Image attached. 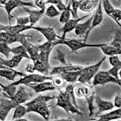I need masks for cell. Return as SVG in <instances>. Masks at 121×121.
I'll use <instances>...</instances> for the list:
<instances>
[{
	"label": "cell",
	"instance_id": "cell-4",
	"mask_svg": "<svg viewBox=\"0 0 121 121\" xmlns=\"http://www.w3.org/2000/svg\"><path fill=\"white\" fill-rule=\"evenodd\" d=\"M106 60V56L102 58L99 61H98L95 64L89 65V66H83L81 70V73L78 79V81L81 83L89 84L91 81L93 79L95 74L99 70L102 65Z\"/></svg>",
	"mask_w": 121,
	"mask_h": 121
},
{
	"label": "cell",
	"instance_id": "cell-47",
	"mask_svg": "<svg viewBox=\"0 0 121 121\" xmlns=\"http://www.w3.org/2000/svg\"><path fill=\"white\" fill-rule=\"evenodd\" d=\"M55 120H60V121H70L73 120V119L71 118H57L55 119Z\"/></svg>",
	"mask_w": 121,
	"mask_h": 121
},
{
	"label": "cell",
	"instance_id": "cell-19",
	"mask_svg": "<svg viewBox=\"0 0 121 121\" xmlns=\"http://www.w3.org/2000/svg\"><path fill=\"white\" fill-rule=\"evenodd\" d=\"M25 73L15 70L12 68H0V77L7 81H14L17 77L24 76Z\"/></svg>",
	"mask_w": 121,
	"mask_h": 121
},
{
	"label": "cell",
	"instance_id": "cell-25",
	"mask_svg": "<svg viewBox=\"0 0 121 121\" xmlns=\"http://www.w3.org/2000/svg\"><path fill=\"white\" fill-rule=\"evenodd\" d=\"M33 65H34V71H37L40 74H42V75H49V70H50L51 67L46 65L41 60L38 59V60L33 61Z\"/></svg>",
	"mask_w": 121,
	"mask_h": 121
},
{
	"label": "cell",
	"instance_id": "cell-33",
	"mask_svg": "<svg viewBox=\"0 0 121 121\" xmlns=\"http://www.w3.org/2000/svg\"><path fill=\"white\" fill-rule=\"evenodd\" d=\"M108 16L109 17H111L115 23H117V25L120 27L121 24H120V20H121V9H115L114 8L111 13L108 15Z\"/></svg>",
	"mask_w": 121,
	"mask_h": 121
},
{
	"label": "cell",
	"instance_id": "cell-40",
	"mask_svg": "<svg viewBox=\"0 0 121 121\" xmlns=\"http://www.w3.org/2000/svg\"><path fill=\"white\" fill-rule=\"evenodd\" d=\"M101 3H102V9L104 10L105 13L108 15L111 13V11L114 9L113 5L111 4L109 0H101Z\"/></svg>",
	"mask_w": 121,
	"mask_h": 121
},
{
	"label": "cell",
	"instance_id": "cell-1",
	"mask_svg": "<svg viewBox=\"0 0 121 121\" xmlns=\"http://www.w3.org/2000/svg\"><path fill=\"white\" fill-rule=\"evenodd\" d=\"M56 99L55 96L39 95L32 100L25 103L27 108V113L36 112L45 120H49L51 115L48 102Z\"/></svg>",
	"mask_w": 121,
	"mask_h": 121
},
{
	"label": "cell",
	"instance_id": "cell-36",
	"mask_svg": "<svg viewBox=\"0 0 121 121\" xmlns=\"http://www.w3.org/2000/svg\"><path fill=\"white\" fill-rule=\"evenodd\" d=\"M52 51V49H48V50H43V51H40L39 52V59L41 60L42 62H43L46 65H47L49 66H50L49 57H50Z\"/></svg>",
	"mask_w": 121,
	"mask_h": 121
},
{
	"label": "cell",
	"instance_id": "cell-46",
	"mask_svg": "<svg viewBox=\"0 0 121 121\" xmlns=\"http://www.w3.org/2000/svg\"><path fill=\"white\" fill-rule=\"evenodd\" d=\"M26 71L28 73H34V65L33 64H28L26 65Z\"/></svg>",
	"mask_w": 121,
	"mask_h": 121
},
{
	"label": "cell",
	"instance_id": "cell-28",
	"mask_svg": "<svg viewBox=\"0 0 121 121\" xmlns=\"http://www.w3.org/2000/svg\"><path fill=\"white\" fill-rule=\"evenodd\" d=\"M94 96H95V93L94 92L91 94L84 98L87 102V107H88V110H89V117H92L95 114L96 106L94 103Z\"/></svg>",
	"mask_w": 121,
	"mask_h": 121
},
{
	"label": "cell",
	"instance_id": "cell-16",
	"mask_svg": "<svg viewBox=\"0 0 121 121\" xmlns=\"http://www.w3.org/2000/svg\"><path fill=\"white\" fill-rule=\"evenodd\" d=\"M104 20V13H103V10H102V3H101V0L98 3V5L96 8V12L93 15L92 17V20H91V27L89 30V35H90L91 32L97 26L102 24Z\"/></svg>",
	"mask_w": 121,
	"mask_h": 121
},
{
	"label": "cell",
	"instance_id": "cell-38",
	"mask_svg": "<svg viewBox=\"0 0 121 121\" xmlns=\"http://www.w3.org/2000/svg\"><path fill=\"white\" fill-rule=\"evenodd\" d=\"M46 2H47V4H54L57 8V9L60 11V12L63 11L66 8V7H67V4L64 3L62 0H47Z\"/></svg>",
	"mask_w": 121,
	"mask_h": 121
},
{
	"label": "cell",
	"instance_id": "cell-3",
	"mask_svg": "<svg viewBox=\"0 0 121 121\" xmlns=\"http://www.w3.org/2000/svg\"><path fill=\"white\" fill-rule=\"evenodd\" d=\"M56 106L64 109L67 113L82 116V112L79 107H77L73 103L70 96L65 91H60L59 95L56 96Z\"/></svg>",
	"mask_w": 121,
	"mask_h": 121
},
{
	"label": "cell",
	"instance_id": "cell-18",
	"mask_svg": "<svg viewBox=\"0 0 121 121\" xmlns=\"http://www.w3.org/2000/svg\"><path fill=\"white\" fill-rule=\"evenodd\" d=\"M23 58L17 55H14L11 59H3L0 57V68L15 69L19 65Z\"/></svg>",
	"mask_w": 121,
	"mask_h": 121
},
{
	"label": "cell",
	"instance_id": "cell-12",
	"mask_svg": "<svg viewBox=\"0 0 121 121\" xmlns=\"http://www.w3.org/2000/svg\"><path fill=\"white\" fill-rule=\"evenodd\" d=\"M89 16V15H84L81 17L72 18V19L70 18L68 21H66L65 23L63 24V26L60 30L62 33V35L60 37L61 38H65L68 34H69V33H70L71 31L74 30L76 25L78 24L80 21H82L83 20H84L85 18L88 17Z\"/></svg>",
	"mask_w": 121,
	"mask_h": 121
},
{
	"label": "cell",
	"instance_id": "cell-35",
	"mask_svg": "<svg viewBox=\"0 0 121 121\" xmlns=\"http://www.w3.org/2000/svg\"><path fill=\"white\" fill-rule=\"evenodd\" d=\"M121 36H120V29L117 30L112 38V41L109 43V45H111L115 48L121 49Z\"/></svg>",
	"mask_w": 121,
	"mask_h": 121
},
{
	"label": "cell",
	"instance_id": "cell-49",
	"mask_svg": "<svg viewBox=\"0 0 121 121\" xmlns=\"http://www.w3.org/2000/svg\"><path fill=\"white\" fill-rule=\"evenodd\" d=\"M2 95V90L1 89V87H0V97H1Z\"/></svg>",
	"mask_w": 121,
	"mask_h": 121
},
{
	"label": "cell",
	"instance_id": "cell-20",
	"mask_svg": "<svg viewBox=\"0 0 121 121\" xmlns=\"http://www.w3.org/2000/svg\"><path fill=\"white\" fill-rule=\"evenodd\" d=\"M32 26L28 25V26H20V25H7V26H4L2 24H0V29L1 30L7 32V33H11V34H20V33H23L24 31L28 30L31 29Z\"/></svg>",
	"mask_w": 121,
	"mask_h": 121
},
{
	"label": "cell",
	"instance_id": "cell-44",
	"mask_svg": "<svg viewBox=\"0 0 121 121\" xmlns=\"http://www.w3.org/2000/svg\"><path fill=\"white\" fill-rule=\"evenodd\" d=\"M109 62L112 66H121V60L119 57V55L109 57Z\"/></svg>",
	"mask_w": 121,
	"mask_h": 121
},
{
	"label": "cell",
	"instance_id": "cell-11",
	"mask_svg": "<svg viewBox=\"0 0 121 121\" xmlns=\"http://www.w3.org/2000/svg\"><path fill=\"white\" fill-rule=\"evenodd\" d=\"M92 17L93 15H91L89 19L86 20V21L83 22V23H79L76 25L74 31L76 36H84V39L83 41L87 42L88 40V37H89V28L91 27V20H92Z\"/></svg>",
	"mask_w": 121,
	"mask_h": 121
},
{
	"label": "cell",
	"instance_id": "cell-13",
	"mask_svg": "<svg viewBox=\"0 0 121 121\" xmlns=\"http://www.w3.org/2000/svg\"><path fill=\"white\" fill-rule=\"evenodd\" d=\"M8 98L11 99L17 105V104H23L27 102L30 99V95L26 91L25 88L20 85L18 89L16 90L15 93L14 94V95Z\"/></svg>",
	"mask_w": 121,
	"mask_h": 121
},
{
	"label": "cell",
	"instance_id": "cell-48",
	"mask_svg": "<svg viewBox=\"0 0 121 121\" xmlns=\"http://www.w3.org/2000/svg\"><path fill=\"white\" fill-rule=\"evenodd\" d=\"M16 121H28L29 120L26 119V118H23V117H21V118H19V119H17L15 120Z\"/></svg>",
	"mask_w": 121,
	"mask_h": 121
},
{
	"label": "cell",
	"instance_id": "cell-41",
	"mask_svg": "<svg viewBox=\"0 0 121 121\" xmlns=\"http://www.w3.org/2000/svg\"><path fill=\"white\" fill-rule=\"evenodd\" d=\"M120 70H121V66H112V68L109 70H108L107 72L112 77H114L115 78H116L118 81H120V78L119 75Z\"/></svg>",
	"mask_w": 121,
	"mask_h": 121
},
{
	"label": "cell",
	"instance_id": "cell-23",
	"mask_svg": "<svg viewBox=\"0 0 121 121\" xmlns=\"http://www.w3.org/2000/svg\"><path fill=\"white\" fill-rule=\"evenodd\" d=\"M23 46H24V47L26 48L28 55L30 57V59L32 61H34L39 59V51L37 45L33 44V43L28 41V40H27Z\"/></svg>",
	"mask_w": 121,
	"mask_h": 121
},
{
	"label": "cell",
	"instance_id": "cell-21",
	"mask_svg": "<svg viewBox=\"0 0 121 121\" xmlns=\"http://www.w3.org/2000/svg\"><path fill=\"white\" fill-rule=\"evenodd\" d=\"M99 121H111L113 120H118L121 118V108H117L115 110L105 114H101L96 116Z\"/></svg>",
	"mask_w": 121,
	"mask_h": 121
},
{
	"label": "cell",
	"instance_id": "cell-9",
	"mask_svg": "<svg viewBox=\"0 0 121 121\" xmlns=\"http://www.w3.org/2000/svg\"><path fill=\"white\" fill-rule=\"evenodd\" d=\"M32 30L38 31L39 33L46 39L47 41L54 42L59 39V36L56 34L54 27L51 26H33L31 27Z\"/></svg>",
	"mask_w": 121,
	"mask_h": 121
},
{
	"label": "cell",
	"instance_id": "cell-5",
	"mask_svg": "<svg viewBox=\"0 0 121 121\" xmlns=\"http://www.w3.org/2000/svg\"><path fill=\"white\" fill-rule=\"evenodd\" d=\"M52 75H45L42 74H36L33 73L28 75H25L24 76H22L20 79L13 81V83L10 84L15 86L20 85H26L28 86L30 84L39 83L47 80H52Z\"/></svg>",
	"mask_w": 121,
	"mask_h": 121
},
{
	"label": "cell",
	"instance_id": "cell-53",
	"mask_svg": "<svg viewBox=\"0 0 121 121\" xmlns=\"http://www.w3.org/2000/svg\"><path fill=\"white\" fill-rule=\"evenodd\" d=\"M46 1H47V0H46Z\"/></svg>",
	"mask_w": 121,
	"mask_h": 121
},
{
	"label": "cell",
	"instance_id": "cell-29",
	"mask_svg": "<svg viewBox=\"0 0 121 121\" xmlns=\"http://www.w3.org/2000/svg\"><path fill=\"white\" fill-rule=\"evenodd\" d=\"M11 53H12L13 55H17V56H20L23 58L30 59V57L28 55L26 48L22 44L17 46L15 47L11 48Z\"/></svg>",
	"mask_w": 121,
	"mask_h": 121
},
{
	"label": "cell",
	"instance_id": "cell-15",
	"mask_svg": "<svg viewBox=\"0 0 121 121\" xmlns=\"http://www.w3.org/2000/svg\"><path fill=\"white\" fill-rule=\"evenodd\" d=\"M28 86L30 87L31 89H33L35 91V93H37V94L45 92L47 91L57 90V89L55 88V86H54L51 80H47V81H44L39 82V83L30 84Z\"/></svg>",
	"mask_w": 121,
	"mask_h": 121
},
{
	"label": "cell",
	"instance_id": "cell-50",
	"mask_svg": "<svg viewBox=\"0 0 121 121\" xmlns=\"http://www.w3.org/2000/svg\"><path fill=\"white\" fill-rule=\"evenodd\" d=\"M69 1H70V0H65V4H68V3L69 2Z\"/></svg>",
	"mask_w": 121,
	"mask_h": 121
},
{
	"label": "cell",
	"instance_id": "cell-6",
	"mask_svg": "<svg viewBox=\"0 0 121 121\" xmlns=\"http://www.w3.org/2000/svg\"><path fill=\"white\" fill-rule=\"evenodd\" d=\"M108 83H115L120 86V81L117 80L105 70H99L92 79V86L95 87L96 86H104Z\"/></svg>",
	"mask_w": 121,
	"mask_h": 121
},
{
	"label": "cell",
	"instance_id": "cell-24",
	"mask_svg": "<svg viewBox=\"0 0 121 121\" xmlns=\"http://www.w3.org/2000/svg\"><path fill=\"white\" fill-rule=\"evenodd\" d=\"M81 70L63 73L60 74L59 75H60L62 77V79L65 82H67L68 83H74L78 81V79L81 73Z\"/></svg>",
	"mask_w": 121,
	"mask_h": 121
},
{
	"label": "cell",
	"instance_id": "cell-8",
	"mask_svg": "<svg viewBox=\"0 0 121 121\" xmlns=\"http://www.w3.org/2000/svg\"><path fill=\"white\" fill-rule=\"evenodd\" d=\"M16 106L17 104L8 97L4 96L0 99V120H6L10 111Z\"/></svg>",
	"mask_w": 121,
	"mask_h": 121
},
{
	"label": "cell",
	"instance_id": "cell-37",
	"mask_svg": "<svg viewBox=\"0 0 121 121\" xmlns=\"http://www.w3.org/2000/svg\"><path fill=\"white\" fill-rule=\"evenodd\" d=\"M70 7H71V14L73 18L78 17V9H79V2L78 0H70Z\"/></svg>",
	"mask_w": 121,
	"mask_h": 121
},
{
	"label": "cell",
	"instance_id": "cell-7",
	"mask_svg": "<svg viewBox=\"0 0 121 121\" xmlns=\"http://www.w3.org/2000/svg\"><path fill=\"white\" fill-rule=\"evenodd\" d=\"M23 7L36 8L33 1L26 2V1H23V0H7V2L3 4V8L4 9L5 12L7 13L9 24H10L11 19L13 17V15H12L13 11L17 7Z\"/></svg>",
	"mask_w": 121,
	"mask_h": 121
},
{
	"label": "cell",
	"instance_id": "cell-45",
	"mask_svg": "<svg viewBox=\"0 0 121 121\" xmlns=\"http://www.w3.org/2000/svg\"><path fill=\"white\" fill-rule=\"evenodd\" d=\"M113 105L116 108H121V95L120 93H117L113 100Z\"/></svg>",
	"mask_w": 121,
	"mask_h": 121
},
{
	"label": "cell",
	"instance_id": "cell-34",
	"mask_svg": "<svg viewBox=\"0 0 121 121\" xmlns=\"http://www.w3.org/2000/svg\"><path fill=\"white\" fill-rule=\"evenodd\" d=\"M0 54L4 56L5 59H8L9 54H11V48L9 47V44L3 41H0Z\"/></svg>",
	"mask_w": 121,
	"mask_h": 121
},
{
	"label": "cell",
	"instance_id": "cell-39",
	"mask_svg": "<svg viewBox=\"0 0 121 121\" xmlns=\"http://www.w3.org/2000/svg\"><path fill=\"white\" fill-rule=\"evenodd\" d=\"M51 81H52V83L54 84V86H55V88L57 89H60L62 87H63L64 85H65V82L62 79V77L60 75H57V76L52 75V78Z\"/></svg>",
	"mask_w": 121,
	"mask_h": 121
},
{
	"label": "cell",
	"instance_id": "cell-27",
	"mask_svg": "<svg viewBox=\"0 0 121 121\" xmlns=\"http://www.w3.org/2000/svg\"><path fill=\"white\" fill-rule=\"evenodd\" d=\"M14 109L15 110L12 117V120H15L17 119L23 117L27 114V108L25 104H17Z\"/></svg>",
	"mask_w": 121,
	"mask_h": 121
},
{
	"label": "cell",
	"instance_id": "cell-52",
	"mask_svg": "<svg viewBox=\"0 0 121 121\" xmlns=\"http://www.w3.org/2000/svg\"><path fill=\"white\" fill-rule=\"evenodd\" d=\"M0 30H1V29H0Z\"/></svg>",
	"mask_w": 121,
	"mask_h": 121
},
{
	"label": "cell",
	"instance_id": "cell-10",
	"mask_svg": "<svg viewBox=\"0 0 121 121\" xmlns=\"http://www.w3.org/2000/svg\"><path fill=\"white\" fill-rule=\"evenodd\" d=\"M94 103L97 111L95 112L96 115L98 116L104 112H107L114 108L113 103L110 101H107L102 99L98 94H95L94 96Z\"/></svg>",
	"mask_w": 121,
	"mask_h": 121
},
{
	"label": "cell",
	"instance_id": "cell-26",
	"mask_svg": "<svg viewBox=\"0 0 121 121\" xmlns=\"http://www.w3.org/2000/svg\"><path fill=\"white\" fill-rule=\"evenodd\" d=\"M99 49H100L102 50V52L104 53V54L106 57L107 56L110 57L113 55H120L121 54V49L109 45V43H103Z\"/></svg>",
	"mask_w": 121,
	"mask_h": 121
},
{
	"label": "cell",
	"instance_id": "cell-14",
	"mask_svg": "<svg viewBox=\"0 0 121 121\" xmlns=\"http://www.w3.org/2000/svg\"><path fill=\"white\" fill-rule=\"evenodd\" d=\"M83 68V66H82V65L65 64L64 65H62V66H58V67H54V68H50L49 75H60L61 73H66V72L80 70Z\"/></svg>",
	"mask_w": 121,
	"mask_h": 121
},
{
	"label": "cell",
	"instance_id": "cell-42",
	"mask_svg": "<svg viewBox=\"0 0 121 121\" xmlns=\"http://www.w3.org/2000/svg\"><path fill=\"white\" fill-rule=\"evenodd\" d=\"M16 24L20 26H28L30 25V19L28 15L16 17Z\"/></svg>",
	"mask_w": 121,
	"mask_h": 121
},
{
	"label": "cell",
	"instance_id": "cell-51",
	"mask_svg": "<svg viewBox=\"0 0 121 121\" xmlns=\"http://www.w3.org/2000/svg\"><path fill=\"white\" fill-rule=\"evenodd\" d=\"M0 41H1V40H0Z\"/></svg>",
	"mask_w": 121,
	"mask_h": 121
},
{
	"label": "cell",
	"instance_id": "cell-17",
	"mask_svg": "<svg viewBox=\"0 0 121 121\" xmlns=\"http://www.w3.org/2000/svg\"><path fill=\"white\" fill-rule=\"evenodd\" d=\"M22 8L28 14L30 19V25L32 26H35L44 15V11L40 9H29L27 7H23Z\"/></svg>",
	"mask_w": 121,
	"mask_h": 121
},
{
	"label": "cell",
	"instance_id": "cell-31",
	"mask_svg": "<svg viewBox=\"0 0 121 121\" xmlns=\"http://www.w3.org/2000/svg\"><path fill=\"white\" fill-rule=\"evenodd\" d=\"M60 13L61 12H60L54 4H49L44 11V15L49 18H54L59 17Z\"/></svg>",
	"mask_w": 121,
	"mask_h": 121
},
{
	"label": "cell",
	"instance_id": "cell-2",
	"mask_svg": "<svg viewBox=\"0 0 121 121\" xmlns=\"http://www.w3.org/2000/svg\"><path fill=\"white\" fill-rule=\"evenodd\" d=\"M58 44H62L67 46L72 52L75 53L85 48H99L103 43H88L87 42L84 41L83 40L75 39H67V38H61L60 36L59 39L53 42L54 47Z\"/></svg>",
	"mask_w": 121,
	"mask_h": 121
},
{
	"label": "cell",
	"instance_id": "cell-43",
	"mask_svg": "<svg viewBox=\"0 0 121 121\" xmlns=\"http://www.w3.org/2000/svg\"><path fill=\"white\" fill-rule=\"evenodd\" d=\"M33 2H34L36 8H38L42 11H45V9L47 8L46 7V6H47L46 0H34Z\"/></svg>",
	"mask_w": 121,
	"mask_h": 121
},
{
	"label": "cell",
	"instance_id": "cell-32",
	"mask_svg": "<svg viewBox=\"0 0 121 121\" xmlns=\"http://www.w3.org/2000/svg\"><path fill=\"white\" fill-rule=\"evenodd\" d=\"M74 87H75V85H73V83H68V85L65 86L64 91L70 96L73 103L77 107H79L78 104H77V102H76V96H75V94H74Z\"/></svg>",
	"mask_w": 121,
	"mask_h": 121
},
{
	"label": "cell",
	"instance_id": "cell-22",
	"mask_svg": "<svg viewBox=\"0 0 121 121\" xmlns=\"http://www.w3.org/2000/svg\"><path fill=\"white\" fill-rule=\"evenodd\" d=\"M100 0H78L79 9L82 12L89 13L96 8Z\"/></svg>",
	"mask_w": 121,
	"mask_h": 121
},
{
	"label": "cell",
	"instance_id": "cell-30",
	"mask_svg": "<svg viewBox=\"0 0 121 121\" xmlns=\"http://www.w3.org/2000/svg\"><path fill=\"white\" fill-rule=\"evenodd\" d=\"M72 15L71 14V7H70V2L67 4V7L66 8L62 11L60 15V18H59V22L62 24H64L66 21H68L69 19H70V16Z\"/></svg>",
	"mask_w": 121,
	"mask_h": 121
}]
</instances>
